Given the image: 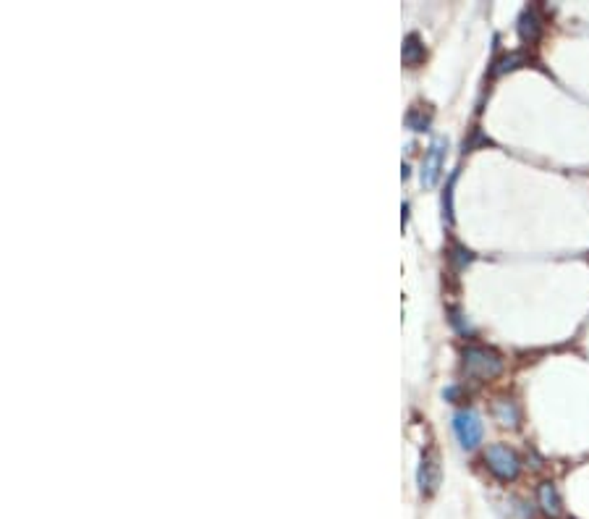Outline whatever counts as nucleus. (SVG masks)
Listing matches in <instances>:
<instances>
[{
	"instance_id": "nucleus-6",
	"label": "nucleus",
	"mask_w": 589,
	"mask_h": 519,
	"mask_svg": "<svg viewBox=\"0 0 589 519\" xmlns=\"http://www.w3.org/2000/svg\"><path fill=\"white\" fill-rule=\"evenodd\" d=\"M542 35V19L537 16L534 8H524L521 16H518V37H521V42H527V45H534Z\"/></svg>"
},
{
	"instance_id": "nucleus-12",
	"label": "nucleus",
	"mask_w": 589,
	"mask_h": 519,
	"mask_svg": "<svg viewBox=\"0 0 589 519\" xmlns=\"http://www.w3.org/2000/svg\"><path fill=\"white\" fill-rule=\"evenodd\" d=\"M453 252H456V262H459V265H464V262H471V252H469V249L456 247Z\"/></svg>"
},
{
	"instance_id": "nucleus-5",
	"label": "nucleus",
	"mask_w": 589,
	"mask_h": 519,
	"mask_svg": "<svg viewBox=\"0 0 589 519\" xmlns=\"http://www.w3.org/2000/svg\"><path fill=\"white\" fill-rule=\"evenodd\" d=\"M416 480H419V488L422 493H435L437 485H440V464H437L435 454H427L419 464V472H416Z\"/></svg>"
},
{
	"instance_id": "nucleus-1",
	"label": "nucleus",
	"mask_w": 589,
	"mask_h": 519,
	"mask_svg": "<svg viewBox=\"0 0 589 519\" xmlns=\"http://www.w3.org/2000/svg\"><path fill=\"white\" fill-rule=\"evenodd\" d=\"M464 367L466 373L480 380H493L503 373V359L500 354L487 349V346H466L464 349Z\"/></svg>"
},
{
	"instance_id": "nucleus-9",
	"label": "nucleus",
	"mask_w": 589,
	"mask_h": 519,
	"mask_svg": "<svg viewBox=\"0 0 589 519\" xmlns=\"http://www.w3.org/2000/svg\"><path fill=\"white\" fill-rule=\"evenodd\" d=\"M406 126L414 131H427V126H430V113H422L419 108H412V110L406 113Z\"/></svg>"
},
{
	"instance_id": "nucleus-10",
	"label": "nucleus",
	"mask_w": 589,
	"mask_h": 519,
	"mask_svg": "<svg viewBox=\"0 0 589 519\" xmlns=\"http://www.w3.org/2000/svg\"><path fill=\"white\" fill-rule=\"evenodd\" d=\"M524 60H527V56H524V53H508L506 58H500L498 63H495V74H506V71L518 69Z\"/></svg>"
},
{
	"instance_id": "nucleus-2",
	"label": "nucleus",
	"mask_w": 589,
	"mask_h": 519,
	"mask_svg": "<svg viewBox=\"0 0 589 519\" xmlns=\"http://www.w3.org/2000/svg\"><path fill=\"white\" fill-rule=\"evenodd\" d=\"M484 461H487V467L493 472L495 477H500V480H516L518 475V457L511 451L508 446L503 443H493V446H487L484 451Z\"/></svg>"
},
{
	"instance_id": "nucleus-7",
	"label": "nucleus",
	"mask_w": 589,
	"mask_h": 519,
	"mask_svg": "<svg viewBox=\"0 0 589 519\" xmlns=\"http://www.w3.org/2000/svg\"><path fill=\"white\" fill-rule=\"evenodd\" d=\"M537 495H540L542 511H545L547 517H558V514H561V498H558V491H555L553 483H542Z\"/></svg>"
},
{
	"instance_id": "nucleus-3",
	"label": "nucleus",
	"mask_w": 589,
	"mask_h": 519,
	"mask_svg": "<svg viewBox=\"0 0 589 519\" xmlns=\"http://www.w3.org/2000/svg\"><path fill=\"white\" fill-rule=\"evenodd\" d=\"M453 433L459 438V443L464 448H474L482 443V420L480 414L471 412V409H464L453 417Z\"/></svg>"
},
{
	"instance_id": "nucleus-11",
	"label": "nucleus",
	"mask_w": 589,
	"mask_h": 519,
	"mask_svg": "<svg viewBox=\"0 0 589 519\" xmlns=\"http://www.w3.org/2000/svg\"><path fill=\"white\" fill-rule=\"evenodd\" d=\"M495 414H498V420H500L503 425H516V420H518L516 407H513L511 401H498V407H495Z\"/></svg>"
},
{
	"instance_id": "nucleus-8",
	"label": "nucleus",
	"mask_w": 589,
	"mask_h": 519,
	"mask_svg": "<svg viewBox=\"0 0 589 519\" xmlns=\"http://www.w3.org/2000/svg\"><path fill=\"white\" fill-rule=\"evenodd\" d=\"M424 45H422V40H419V35H409L406 40H403V63L406 66H419L424 60Z\"/></svg>"
},
{
	"instance_id": "nucleus-4",
	"label": "nucleus",
	"mask_w": 589,
	"mask_h": 519,
	"mask_svg": "<svg viewBox=\"0 0 589 519\" xmlns=\"http://www.w3.org/2000/svg\"><path fill=\"white\" fill-rule=\"evenodd\" d=\"M443 165H446V142L443 139H435L430 147H427V153H424V160H422V187L432 189L440 181L443 176Z\"/></svg>"
}]
</instances>
